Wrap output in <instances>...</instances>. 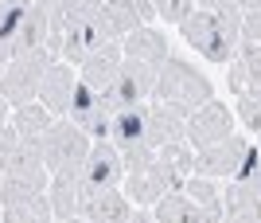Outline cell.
Instances as JSON below:
<instances>
[{
    "instance_id": "1",
    "label": "cell",
    "mask_w": 261,
    "mask_h": 223,
    "mask_svg": "<svg viewBox=\"0 0 261 223\" xmlns=\"http://www.w3.org/2000/svg\"><path fill=\"white\" fill-rule=\"evenodd\" d=\"M215 98V86H211V78L203 75L199 67H191L187 59L179 55H168L156 67V86H152V102H164V106H172L187 118V114H195L199 106H207Z\"/></svg>"
},
{
    "instance_id": "2",
    "label": "cell",
    "mask_w": 261,
    "mask_h": 223,
    "mask_svg": "<svg viewBox=\"0 0 261 223\" xmlns=\"http://www.w3.org/2000/svg\"><path fill=\"white\" fill-rule=\"evenodd\" d=\"M179 35L207 63H230L234 51H238V43H242V16H218V12L195 8L179 24Z\"/></svg>"
},
{
    "instance_id": "3",
    "label": "cell",
    "mask_w": 261,
    "mask_h": 223,
    "mask_svg": "<svg viewBox=\"0 0 261 223\" xmlns=\"http://www.w3.org/2000/svg\"><path fill=\"white\" fill-rule=\"evenodd\" d=\"M47 180H51V172H47V161H43V141L39 137H20L4 176H0V208L28 200V196H43Z\"/></svg>"
},
{
    "instance_id": "4",
    "label": "cell",
    "mask_w": 261,
    "mask_h": 223,
    "mask_svg": "<svg viewBox=\"0 0 261 223\" xmlns=\"http://www.w3.org/2000/svg\"><path fill=\"white\" fill-rule=\"evenodd\" d=\"M222 223H261V157L253 145L222 192Z\"/></svg>"
},
{
    "instance_id": "5",
    "label": "cell",
    "mask_w": 261,
    "mask_h": 223,
    "mask_svg": "<svg viewBox=\"0 0 261 223\" xmlns=\"http://www.w3.org/2000/svg\"><path fill=\"white\" fill-rule=\"evenodd\" d=\"M51 63H55V55L47 47H39V51H16V55L0 67V94H4L12 106L35 102L39 82H43V75H47Z\"/></svg>"
},
{
    "instance_id": "6",
    "label": "cell",
    "mask_w": 261,
    "mask_h": 223,
    "mask_svg": "<svg viewBox=\"0 0 261 223\" xmlns=\"http://www.w3.org/2000/svg\"><path fill=\"white\" fill-rule=\"evenodd\" d=\"M39 141H43L47 172H82L86 153H90V145H94V141H90L70 118H55L51 129H47Z\"/></svg>"
},
{
    "instance_id": "7",
    "label": "cell",
    "mask_w": 261,
    "mask_h": 223,
    "mask_svg": "<svg viewBox=\"0 0 261 223\" xmlns=\"http://www.w3.org/2000/svg\"><path fill=\"white\" fill-rule=\"evenodd\" d=\"M152 86H156V67H144V63H133L125 59L117 71V78L101 90V98L109 102V110H129V106H148L152 102Z\"/></svg>"
},
{
    "instance_id": "8",
    "label": "cell",
    "mask_w": 261,
    "mask_h": 223,
    "mask_svg": "<svg viewBox=\"0 0 261 223\" xmlns=\"http://www.w3.org/2000/svg\"><path fill=\"white\" fill-rule=\"evenodd\" d=\"M125 196H129L133 208H152L156 200H164L168 192L184 188V180L175 176V172H168V165H164L160 157H156L152 165L137 168V172H125Z\"/></svg>"
},
{
    "instance_id": "9",
    "label": "cell",
    "mask_w": 261,
    "mask_h": 223,
    "mask_svg": "<svg viewBox=\"0 0 261 223\" xmlns=\"http://www.w3.org/2000/svg\"><path fill=\"white\" fill-rule=\"evenodd\" d=\"M121 180H125V165H121V153L113 141H94L86 153V165H82V192L90 196H98V192H113L121 188Z\"/></svg>"
},
{
    "instance_id": "10",
    "label": "cell",
    "mask_w": 261,
    "mask_h": 223,
    "mask_svg": "<svg viewBox=\"0 0 261 223\" xmlns=\"http://www.w3.org/2000/svg\"><path fill=\"white\" fill-rule=\"evenodd\" d=\"M246 153H250V141L238 133L222 137L218 145H207V149H195V172L191 176H207V180H226L234 176L242 168V161H246Z\"/></svg>"
},
{
    "instance_id": "11",
    "label": "cell",
    "mask_w": 261,
    "mask_h": 223,
    "mask_svg": "<svg viewBox=\"0 0 261 223\" xmlns=\"http://www.w3.org/2000/svg\"><path fill=\"white\" fill-rule=\"evenodd\" d=\"M66 118H70L90 141H106L109 137V122H113V110H109V102L101 98V90H90L86 82H78Z\"/></svg>"
},
{
    "instance_id": "12",
    "label": "cell",
    "mask_w": 261,
    "mask_h": 223,
    "mask_svg": "<svg viewBox=\"0 0 261 223\" xmlns=\"http://www.w3.org/2000/svg\"><path fill=\"white\" fill-rule=\"evenodd\" d=\"M230 133H234V114H230L218 98H211L207 106H199L195 114H187V133H184V141L191 149L218 145V141L230 137Z\"/></svg>"
},
{
    "instance_id": "13",
    "label": "cell",
    "mask_w": 261,
    "mask_h": 223,
    "mask_svg": "<svg viewBox=\"0 0 261 223\" xmlns=\"http://www.w3.org/2000/svg\"><path fill=\"white\" fill-rule=\"evenodd\" d=\"M74 86H78V71L70 67V63H63V59H55L51 67H47L43 82H39L35 102H39L47 114H55V118H66L70 98H74Z\"/></svg>"
},
{
    "instance_id": "14",
    "label": "cell",
    "mask_w": 261,
    "mask_h": 223,
    "mask_svg": "<svg viewBox=\"0 0 261 223\" xmlns=\"http://www.w3.org/2000/svg\"><path fill=\"white\" fill-rule=\"evenodd\" d=\"M101 0H63V4H55L47 16H51V32H47V51L55 55V47L63 43V35H74L82 32V28H90L94 24V16H98Z\"/></svg>"
},
{
    "instance_id": "15",
    "label": "cell",
    "mask_w": 261,
    "mask_h": 223,
    "mask_svg": "<svg viewBox=\"0 0 261 223\" xmlns=\"http://www.w3.org/2000/svg\"><path fill=\"white\" fill-rule=\"evenodd\" d=\"M141 28V20H137V8H133V0H101L98 16H94V24H90V32H94V39L101 43H121L129 32H137Z\"/></svg>"
},
{
    "instance_id": "16",
    "label": "cell",
    "mask_w": 261,
    "mask_h": 223,
    "mask_svg": "<svg viewBox=\"0 0 261 223\" xmlns=\"http://www.w3.org/2000/svg\"><path fill=\"white\" fill-rule=\"evenodd\" d=\"M148 212H152L156 223H222V212H211V208L195 204L191 196H184L179 188L168 192L164 200H156Z\"/></svg>"
},
{
    "instance_id": "17",
    "label": "cell",
    "mask_w": 261,
    "mask_h": 223,
    "mask_svg": "<svg viewBox=\"0 0 261 223\" xmlns=\"http://www.w3.org/2000/svg\"><path fill=\"white\" fill-rule=\"evenodd\" d=\"M121 55L133 59V63H144V67H160L164 59L172 55V47H168V35L152 24H141L137 32H129L121 39Z\"/></svg>"
},
{
    "instance_id": "18",
    "label": "cell",
    "mask_w": 261,
    "mask_h": 223,
    "mask_svg": "<svg viewBox=\"0 0 261 223\" xmlns=\"http://www.w3.org/2000/svg\"><path fill=\"white\" fill-rule=\"evenodd\" d=\"M121 63H125L121 43H101V47H94V51L78 63V82H86L90 90H106L109 82L117 78Z\"/></svg>"
},
{
    "instance_id": "19",
    "label": "cell",
    "mask_w": 261,
    "mask_h": 223,
    "mask_svg": "<svg viewBox=\"0 0 261 223\" xmlns=\"http://www.w3.org/2000/svg\"><path fill=\"white\" fill-rule=\"evenodd\" d=\"M43 196H47V204H51L55 219L78 215L82 212V200H86V192H82V172H51Z\"/></svg>"
},
{
    "instance_id": "20",
    "label": "cell",
    "mask_w": 261,
    "mask_h": 223,
    "mask_svg": "<svg viewBox=\"0 0 261 223\" xmlns=\"http://www.w3.org/2000/svg\"><path fill=\"white\" fill-rule=\"evenodd\" d=\"M187 133V118L172 106H164V102H148V145L160 153L164 145H172V141H184Z\"/></svg>"
},
{
    "instance_id": "21",
    "label": "cell",
    "mask_w": 261,
    "mask_h": 223,
    "mask_svg": "<svg viewBox=\"0 0 261 223\" xmlns=\"http://www.w3.org/2000/svg\"><path fill=\"white\" fill-rule=\"evenodd\" d=\"M226 82H230L234 94H242V90H261V43H246V39H242L234 59H230Z\"/></svg>"
},
{
    "instance_id": "22",
    "label": "cell",
    "mask_w": 261,
    "mask_h": 223,
    "mask_svg": "<svg viewBox=\"0 0 261 223\" xmlns=\"http://www.w3.org/2000/svg\"><path fill=\"white\" fill-rule=\"evenodd\" d=\"M137 212L129 204V196L121 188H113V192H98V196H90V200H82V219H90V223H129V215Z\"/></svg>"
},
{
    "instance_id": "23",
    "label": "cell",
    "mask_w": 261,
    "mask_h": 223,
    "mask_svg": "<svg viewBox=\"0 0 261 223\" xmlns=\"http://www.w3.org/2000/svg\"><path fill=\"white\" fill-rule=\"evenodd\" d=\"M47 32H51L47 8L28 4V12H23V20H20V32H16V43H12V55L16 51H39V47H47Z\"/></svg>"
},
{
    "instance_id": "24",
    "label": "cell",
    "mask_w": 261,
    "mask_h": 223,
    "mask_svg": "<svg viewBox=\"0 0 261 223\" xmlns=\"http://www.w3.org/2000/svg\"><path fill=\"white\" fill-rule=\"evenodd\" d=\"M0 223H59V219H55L47 196H28V200L4 204L0 208Z\"/></svg>"
},
{
    "instance_id": "25",
    "label": "cell",
    "mask_w": 261,
    "mask_h": 223,
    "mask_svg": "<svg viewBox=\"0 0 261 223\" xmlns=\"http://www.w3.org/2000/svg\"><path fill=\"white\" fill-rule=\"evenodd\" d=\"M55 114H47L39 102H23V106H12V129L16 137H43L51 129Z\"/></svg>"
},
{
    "instance_id": "26",
    "label": "cell",
    "mask_w": 261,
    "mask_h": 223,
    "mask_svg": "<svg viewBox=\"0 0 261 223\" xmlns=\"http://www.w3.org/2000/svg\"><path fill=\"white\" fill-rule=\"evenodd\" d=\"M156 157H160L164 165H168V172H175L179 180H187L195 172V149L187 145V141H172V145H164Z\"/></svg>"
},
{
    "instance_id": "27",
    "label": "cell",
    "mask_w": 261,
    "mask_h": 223,
    "mask_svg": "<svg viewBox=\"0 0 261 223\" xmlns=\"http://www.w3.org/2000/svg\"><path fill=\"white\" fill-rule=\"evenodd\" d=\"M184 196H191L195 204H203V208H211V212H222V196H218V184L207 176H187L184 180Z\"/></svg>"
},
{
    "instance_id": "28",
    "label": "cell",
    "mask_w": 261,
    "mask_h": 223,
    "mask_svg": "<svg viewBox=\"0 0 261 223\" xmlns=\"http://www.w3.org/2000/svg\"><path fill=\"white\" fill-rule=\"evenodd\" d=\"M234 98H238L234 114H238V122L246 125V133L261 137V90H242V94H234Z\"/></svg>"
},
{
    "instance_id": "29",
    "label": "cell",
    "mask_w": 261,
    "mask_h": 223,
    "mask_svg": "<svg viewBox=\"0 0 261 223\" xmlns=\"http://www.w3.org/2000/svg\"><path fill=\"white\" fill-rule=\"evenodd\" d=\"M242 39L246 43H261V0H246L242 4Z\"/></svg>"
},
{
    "instance_id": "30",
    "label": "cell",
    "mask_w": 261,
    "mask_h": 223,
    "mask_svg": "<svg viewBox=\"0 0 261 223\" xmlns=\"http://www.w3.org/2000/svg\"><path fill=\"white\" fill-rule=\"evenodd\" d=\"M152 4H156V20L168 24H184L195 12V0H152Z\"/></svg>"
},
{
    "instance_id": "31",
    "label": "cell",
    "mask_w": 261,
    "mask_h": 223,
    "mask_svg": "<svg viewBox=\"0 0 261 223\" xmlns=\"http://www.w3.org/2000/svg\"><path fill=\"white\" fill-rule=\"evenodd\" d=\"M242 4H246V0H195V8L218 12V16H242Z\"/></svg>"
},
{
    "instance_id": "32",
    "label": "cell",
    "mask_w": 261,
    "mask_h": 223,
    "mask_svg": "<svg viewBox=\"0 0 261 223\" xmlns=\"http://www.w3.org/2000/svg\"><path fill=\"white\" fill-rule=\"evenodd\" d=\"M133 8H137V20H141V24L156 20V4H152V0H133Z\"/></svg>"
},
{
    "instance_id": "33",
    "label": "cell",
    "mask_w": 261,
    "mask_h": 223,
    "mask_svg": "<svg viewBox=\"0 0 261 223\" xmlns=\"http://www.w3.org/2000/svg\"><path fill=\"white\" fill-rule=\"evenodd\" d=\"M8 125H12V102L0 94V129H8Z\"/></svg>"
},
{
    "instance_id": "34",
    "label": "cell",
    "mask_w": 261,
    "mask_h": 223,
    "mask_svg": "<svg viewBox=\"0 0 261 223\" xmlns=\"http://www.w3.org/2000/svg\"><path fill=\"white\" fill-rule=\"evenodd\" d=\"M32 4H39V8H47V12H51L55 4H63V0H32Z\"/></svg>"
},
{
    "instance_id": "35",
    "label": "cell",
    "mask_w": 261,
    "mask_h": 223,
    "mask_svg": "<svg viewBox=\"0 0 261 223\" xmlns=\"http://www.w3.org/2000/svg\"><path fill=\"white\" fill-rule=\"evenodd\" d=\"M8 59H12V51H8V47H4V43H0V67H4Z\"/></svg>"
},
{
    "instance_id": "36",
    "label": "cell",
    "mask_w": 261,
    "mask_h": 223,
    "mask_svg": "<svg viewBox=\"0 0 261 223\" xmlns=\"http://www.w3.org/2000/svg\"><path fill=\"white\" fill-rule=\"evenodd\" d=\"M59 223H90V219H82V215H70V219H59Z\"/></svg>"
}]
</instances>
